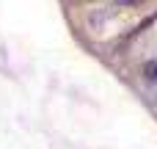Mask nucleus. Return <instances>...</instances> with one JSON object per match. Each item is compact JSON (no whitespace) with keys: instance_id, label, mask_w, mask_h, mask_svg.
<instances>
[{"instance_id":"obj_1","label":"nucleus","mask_w":157,"mask_h":149,"mask_svg":"<svg viewBox=\"0 0 157 149\" xmlns=\"http://www.w3.org/2000/svg\"><path fill=\"white\" fill-rule=\"evenodd\" d=\"M119 6H138V3H146V0H116Z\"/></svg>"}]
</instances>
